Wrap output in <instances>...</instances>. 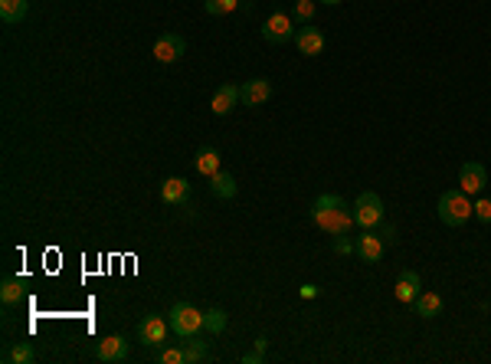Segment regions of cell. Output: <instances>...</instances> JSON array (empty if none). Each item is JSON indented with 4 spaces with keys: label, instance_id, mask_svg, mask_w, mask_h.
I'll return each mask as SVG.
<instances>
[{
    "label": "cell",
    "instance_id": "obj_1",
    "mask_svg": "<svg viewBox=\"0 0 491 364\" xmlns=\"http://www.w3.org/2000/svg\"><path fill=\"white\" fill-rule=\"evenodd\" d=\"M311 220L331 236L351 233L354 224H357V220H354V210L344 204V197H338V194H321L318 201L311 204Z\"/></svg>",
    "mask_w": 491,
    "mask_h": 364
},
{
    "label": "cell",
    "instance_id": "obj_2",
    "mask_svg": "<svg viewBox=\"0 0 491 364\" xmlns=\"http://www.w3.org/2000/svg\"><path fill=\"white\" fill-rule=\"evenodd\" d=\"M475 214V207L469 204V194L462 191H446L439 197V220L446 226H462L469 217Z\"/></svg>",
    "mask_w": 491,
    "mask_h": 364
},
{
    "label": "cell",
    "instance_id": "obj_3",
    "mask_svg": "<svg viewBox=\"0 0 491 364\" xmlns=\"http://www.w3.org/2000/svg\"><path fill=\"white\" fill-rule=\"evenodd\" d=\"M171 328L177 338H190V335H200L203 328V312L200 309H193L190 302H177L171 312Z\"/></svg>",
    "mask_w": 491,
    "mask_h": 364
},
{
    "label": "cell",
    "instance_id": "obj_4",
    "mask_svg": "<svg viewBox=\"0 0 491 364\" xmlns=\"http://www.w3.org/2000/svg\"><path fill=\"white\" fill-rule=\"evenodd\" d=\"M354 220L361 230H374L380 220H384V201H380V194L374 191H363L357 201H354Z\"/></svg>",
    "mask_w": 491,
    "mask_h": 364
},
{
    "label": "cell",
    "instance_id": "obj_5",
    "mask_svg": "<svg viewBox=\"0 0 491 364\" xmlns=\"http://www.w3.org/2000/svg\"><path fill=\"white\" fill-rule=\"evenodd\" d=\"M295 33H299V27H295V20H292L289 13H272V17L262 23V36H266V43H272V46L289 43Z\"/></svg>",
    "mask_w": 491,
    "mask_h": 364
},
{
    "label": "cell",
    "instance_id": "obj_6",
    "mask_svg": "<svg viewBox=\"0 0 491 364\" xmlns=\"http://www.w3.org/2000/svg\"><path fill=\"white\" fill-rule=\"evenodd\" d=\"M138 342L144 348H164V342H167V321L160 315H144L138 321Z\"/></svg>",
    "mask_w": 491,
    "mask_h": 364
},
{
    "label": "cell",
    "instance_id": "obj_7",
    "mask_svg": "<svg viewBox=\"0 0 491 364\" xmlns=\"http://www.w3.org/2000/svg\"><path fill=\"white\" fill-rule=\"evenodd\" d=\"M183 50H187V43H183L181 33H160L158 43H154V59L158 63H177Z\"/></svg>",
    "mask_w": 491,
    "mask_h": 364
},
{
    "label": "cell",
    "instance_id": "obj_8",
    "mask_svg": "<svg viewBox=\"0 0 491 364\" xmlns=\"http://www.w3.org/2000/svg\"><path fill=\"white\" fill-rule=\"evenodd\" d=\"M459 184H462V191L469 194H481L485 191V184H488V171H485V164L481 161H465L462 164V171H459Z\"/></svg>",
    "mask_w": 491,
    "mask_h": 364
},
{
    "label": "cell",
    "instance_id": "obj_9",
    "mask_svg": "<svg viewBox=\"0 0 491 364\" xmlns=\"http://www.w3.org/2000/svg\"><path fill=\"white\" fill-rule=\"evenodd\" d=\"M269 96H272V82H269V79H249V82L239 86V102L249 108L266 105Z\"/></svg>",
    "mask_w": 491,
    "mask_h": 364
},
{
    "label": "cell",
    "instance_id": "obj_10",
    "mask_svg": "<svg viewBox=\"0 0 491 364\" xmlns=\"http://www.w3.org/2000/svg\"><path fill=\"white\" fill-rule=\"evenodd\" d=\"M96 358H98V361H105V364L128 361V342H125V338H118V335H108V338L98 342Z\"/></svg>",
    "mask_w": 491,
    "mask_h": 364
},
{
    "label": "cell",
    "instance_id": "obj_11",
    "mask_svg": "<svg viewBox=\"0 0 491 364\" xmlns=\"http://www.w3.org/2000/svg\"><path fill=\"white\" fill-rule=\"evenodd\" d=\"M354 247H357V256L363 263H380L384 259V236L370 233V230H363L357 240H354Z\"/></svg>",
    "mask_w": 491,
    "mask_h": 364
},
{
    "label": "cell",
    "instance_id": "obj_12",
    "mask_svg": "<svg viewBox=\"0 0 491 364\" xmlns=\"http://www.w3.org/2000/svg\"><path fill=\"white\" fill-rule=\"evenodd\" d=\"M295 46H299L301 56H321V50H324V36H321V30H315V27H299V33H295Z\"/></svg>",
    "mask_w": 491,
    "mask_h": 364
},
{
    "label": "cell",
    "instance_id": "obj_13",
    "mask_svg": "<svg viewBox=\"0 0 491 364\" xmlns=\"http://www.w3.org/2000/svg\"><path fill=\"white\" fill-rule=\"evenodd\" d=\"M396 299L403 302V305H413V302L419 299V272H413V269H403L400 272V279H396Z\"/></svg>",
    "mask_w": 491,
    "mask_h": 364
},
{
    "label": "cell",
    "instance_id": "obj_14",
    "mask_svg": "<svg viewBox=\"0 0 491 364\" xmlns=\"http://www.w3.org/2000/svg\"><path fill=\"white\" fill-rule=\"evenodd\" d=\"M160 201L171 207L187 204V201H190V184L183 181V177H167V181L160 184Z\"/></svg>",
    "mask_w": 491,
    "mask_h": 364
},
{
    "label": "cell",
    "instance_id": "obj_15",
    "mask_svg": "<svg viewBox=\"0 0 491 364\" xmlns=\"http://www.w3.org/2000/svg\"><path fill=\"white\" fill-rule=\"evenodd\" d=\"M236 102H239V86L226 82V86H220L213 92V99H210V108H213V115H229V112L236 108Z\"/></svg>",
    "mask_w": 491,
    "mask_h": 364
},
{
    "label": "cell",
    "instance_id": "obj_16",
    "mask_svg": "<svg viewBox=\"0 0 491 364\" xmlns=\"http://www.w3.org/2000/svg\"><path fill=\"white\" fill-rule=\"evenodd\" d=\"M220 151L216 148H200L197 151V171L203 174V177H213L216 171H220Z\"/></svg>",
    "mask_w": 491,
    "mask_h": 364
},
{
    "label": "cell",
    "instance_id": "obj_17",
    "mask_svg": "<svg viewBox=\"0 0 491 364\" xmlns=\"http://www.w3.org/2000/svg\"><path fill=\"white\" fill-rule=\"evenodd\" d=\"M413 305H416L419 319H436L439 312H442V299H439L436 292H419V299Z\"/></svg>",
    "mask_w": 491,
    "mask_h": 364
},
{
    "label": "cell",
    "instance_id": "obj_18",
    "mask_svg": "<svg viewBox=\"0 0 491 364\" xmlns=\"http://www.w3.org/2000/svg\"><path fill=\"white\" fill-rule=\"evenodd\" d=\"M206 354H210V348H206V342H203L200 335L183 338V358H187V364H200Z\"/></svg>",
    "mask_w": 491,
    "mask_h": 364
},
{
    "label": "cell",
    "instance_id": "obj_19",
    "mask_svg": "<svg viewBox=\"0 0 491 364\" xmlns=\"http://www.w3.org/2000/svg\"><path fill=\"white\" fill-rule=\"evenodd\" d=\"M23 292H27V282H23V279H3V282H0V299H3V305H17V302L23 299Z\"/></svg>",
    "mask_w": 491,
    "mask_h": 364
},
{
    "label": "cell",
    "instance_id": "obj_20",
    "mask_svg": "<svg viewBox=\"0 0 491 364\" xmlns=\"http://www.w3.org/2000/svg\"><path fill=\"white\" fill-rule=\"evenodd\" d=\"M27 17V0H0V20L3 23H20Z\"/></svg>",
    "mask_w": 491,
    "mask_h": 364
},
{
    "label": "cell",
    "instance_id": "obj_21",
    "mask_svg": "<svg viewBox=\"0 0 491 364\" xmlns=\"http://www.w3.org/2000/svg\"><path fill=\"white\" fill-rule=\"evenodd\" d=\"M210 191H213L216 197H223V201H229V197H236V181H233V174L216 171L213 177H210Z\"/></svg>",
    "mask_w": 491,
    "mask_h": 364
},
{
    "label": "cell",
    "instance_id": "obj_22",
    "mask_svg": "<svg viewBox=\"0 0 491 364\" xmlns=\"http://www.w3.org/2000/svg\"><path fill=\"white\" fill-rule=\"evenodd\" d=\"M3 361H10V364H30V361H36V351H33L30 342H17L13 348H7Z\"/></svg>",
    "mask_w": 491,
    "mask_h": 364
},
{
    "label": "cell",
    "instance_id": "obj_23",
    "mask_svg": "<svg viewBox=\"0 0 491 364\" xmlns=\"http://www.w3.org/2000/svg\"><path fill=\"white\" fill-rule=\"evenodd\" d=\"M203 328L210 335H223L226 332V312L223 309H206L203 312Z\"/></svg>",
    "mask_w": 491,
    "mask_h": 364
},
{
    "label": "cell",
    "instance_id": "obj_24",
    "mask_svg": "<svg viewBox=\"0 0 491 364\" xmlns=\"http://www.w3.org/2000/svg\"><path fill=\"white\" fill-rule=\"evenodd\" d=\"M239 7V0H203V10L213 13V17H223V13H233Z\"/></svg>",
    "mask_w": 491,
    "mask_h": 364
},
{
    "label": "cell",
    "instance_id": "obj_25",
    "mask_svg": "<svg viewBox=\"0 0 491 364\" xmlns=\"http://www.w3.org/2000/svg\"><path fill=\"white\" fill-rule=\"evenodd\" d=\"M311 17H315V0H299V3H295V13H292V20L299 23V27H305V23H311Z\"/></svg>",
    "mask_w": 491,
    "mask_h": 364
},
{
    "label": "cell",
    "instance_id": "obj_26",
    "mask_svg": "<svg viewBox=\"0 0 491 364\" xmlns=\"http://www.w3.org/2000/svg\"><path fill=\"white\" fill-rule=\"evenodd\" d=\"M158 361L160 364H187V358H183V348H160Z\"/></svg>",
    "mask_w": 491,
    "mask_h": 364
},
{
    "label": "cell",
    "instance_id": "obj_27",
    "mask_svg": "<svg viewBox=\"0 0 491 364\" xmlns=\"http://www.w3.org/2000/svg\"><path fill=\"white\" fill-rule=\"evenodd\" d=\"M334 253H338V256H351V253H357V247H354L351 233H344V236H334Z\"/></svg>",
    "mask_w": 491,
    "mask_h": 364
},
{
    "label": "cell",
    "instance_id": "obj_28",
    "mask_svg": "<svg viewBox=\"0 0 491 364\" xmlns=\"http://www.w3.org/2000/svg\"><path fill=\"white\" fill-rule=\"evenodd\" d=\"M475 217H478L481 224H491V201H478L475 204Z\"/></svg>",
    "mask_w": 491,
    "mask_h": 364
},
{
    "label": "cell",
    "instance_id": "obj_29",
    "mask_svg": "<svg viewBox=\"0 0 491 364\" xmlns=\"http://www.w3.org/2000/svg\"><path fill=\"white\" fill-rule=\"evenodd\" d=\"M243 361H245V364H252V361L259 364V361H262V348H256V351H249V354H245V358H243Z\"/></svg>",
    "mask_w": 491,
    "mask_h": 364
},
{
    "label": "cell",
    "instance_id": "obj_30",
    "mask_svg": "<svg viewBox=\"0 0 491 364\" xmlns=\"http://www.w3.org/2000/svg\"><path fill=\"white\" fill-rule=\"evenodd\" d=\"M318 296V286H301V299H315Z\"/></svg>",
    "mask_w": 491,
    "mask_h": 364
},
{
    "label": "cell",
    "instance_id": "obj_31",
    "mask_svg": "<svg viewBox=\"0 0 491 364\" xmlns=\"http://www.w3.org/2000/svg\"><path fill=\"white\" fill-rule=\"evenodd\" d=\"M380 236H384L386 243H393V240H396V230H393V226H384V233H380Z\"/></svg>",
    "mask_w": 491,
    "mask_h": 364
},
{
    "label": "cell",
    "instance_id": "obj_32",
    "mask_svg": "<svg viewBox=\"0 0 491 364\" xmlns=\"http://www.w3.org/2000/svg\"><path fill=\"white\" fill-rule=\"evenodd\" d=\"M321 3H331V7H334V3H344V0H321Z\"/></svg>",
    "mask_w": 491,
    "mask_h": 364
}]
</instances>
